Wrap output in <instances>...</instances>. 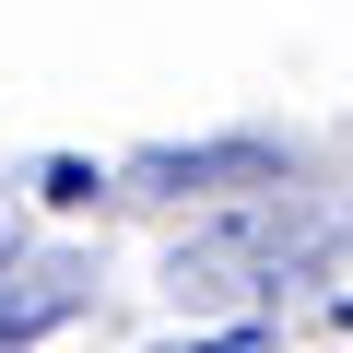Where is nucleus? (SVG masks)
<instances>
[{
	"instance_id": "obj_1",
	"label": "nucleus",
	"mask_w": 353,
	"mask_h": 353,
	"mask_svg": "<svg viewBox=\"0 0 353 353\" xmlns=\"http://www.w3.org/2000/svg\"><path fill=\"white\" fill-rule=\"evenodd\" d=\"M141 189H212V176H271V141H201V153H141Z\"/></svg>"
}]
</instances>
